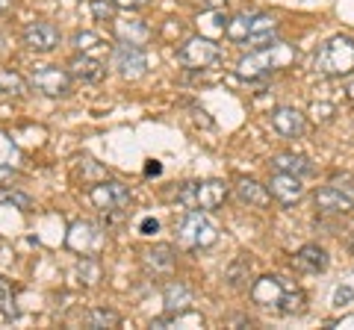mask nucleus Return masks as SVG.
<instances>
[{
  "mask_svg": "<svg viewBox=\"0 0 354 330\" xmlns=\"http://www.w3.org/2000/svg\"><path fill=\"white\" fill-rule=\"evenodd\" d=\"M225 36L236 45H248L251 50H266L281 41L278 18L269 12H239L225 24Z\"/></svg>",
  "mask_w": 354,
  "mask_h": 330,
  "instance_id": "f257e3e1",
  "label": "nucleus"
},
{
  "mask_svg": "<svg viewBox=\"0 0 354 330\" xmlns=\"http://www.w3.org/2000/svg\"><path fill=\"white\" fill-rule=\"evenodd\" d=\"M316 71L325 77H348L354 74V39L334 36L316 53Z\"/></svg>",
  "mask_w": 354,
  "mask_h": 330,
  "instance_id": "f03ea898",
  "label": "nucleus"
},
{
  "mask_svg": "<svg viewBox=\"0 0 354 330\" xmlns=\"http://www.w3.org/2000/svg\"><path fill=\"white\" fill-rule=\"evenodd\" d=\"M292 59V53L286 50L283 41H278L274 48H266V50H251L248 57H242L236 62V74L242 80H266L272 71L283 68L286 62Z\"/></svg>",
  "mask_w": 354,
  "mask_h": 330,
  "instance_id": "7ed1b4c3",
  "label": "nucleus"
},
{
  "mask_svg": "<svg viewBox=\"0 0 354 330\" xmlns=\"http://www.w3.org/2000/svg\"><path fill=\"white\" fill-rule=\"evenodd\" d=\"M227 197V186L221 180H195V183H183L177 192V204L183 210H216L225 204Z\"/></svg>",
  "mask_w": 354,
  "mask_h": 330,
  "instance_id": "20e7f679",
  "label": "nucleus"
},
{
  "mask_svg": "<svg viewBox=\"0 0 354 330\" xmlns=\"http://www.w3.org/2000/svg\"><path fill=\"white\" fill-rule=\"evenodd\" d=\"M177 239H180V245L192 248V251H198V248H213L216 242H218V230L204 215V210H189V213L180 218V224H177Z\"/></svg>",
  "mask_w": 354,
  "mask_h": 330,
  "instance_id": "39448f33",
  "label": "nucleus"
},
{
  "mask_svg": "<svg viewBox=\"0 0 354 330\" xmlns=\"http://www.w3.org/2000/svg\"><path fill=\"white\" fill-rule=\"evenodd\" d=\"M109 59H113V68L124 77V80H139L148 71V53L142 45H133V41L118 39L113 50H109Z\"/></svg>",
  "mask_w": 354,
  "mask_h": 330,
  "instance_id": "423d86ee",
  "label": "nucleus"
},
{
  "mask_svg": "<svg viewBox=\"0 0 354 330\" xmlns=\"http://www.w3.org/2000/svg\"><path fill=\"white\" fill-rule=\"evenodd\" d=\"M88 201H92L95 210H101V213H121L130 206L133 192L118 180H101V183L88 186Z\"/></svg>",
  "mask_w": 354,
  "mask_h": 330,
  "instance_id": "0eeeda50",
  "label": "nucleus"
},
{
  "mask_svg": "<svg viewBox=\"0 0 354 330\" xmlns=\"http://www.w3.org/2000/svg\"><path fill=\"white\" fill-rule=\"evenodd\" d=\"M218 57L221 48L204 36H192L177 48V62L186 65V68H209L213 62H218Z\"/></svg>",
  "mask_w": 354,
  "mask_h": 330,
  "instance_id": "6e6552de",
  "label": "nucleus"
},
{
  "mask_svg": "<svg viewBox=\"0 0 354 330\" xmlns=\"http://www.w3.org/2000/svg\"><path fill=\"white\" fill-rule=\"evenodd\" d=\"M71 71L68 68H59V65H41V68L32 71L30 77V86L48 97H65L71 92Z\"/></svg>",
  "mask_w": 354,
  "mask_h": 330,
  "instance_id": "1a4fd4ad",
  "label": "nucleus"
},
{
  "mask_svg": "<svg viewBox=\"0 0 354 330\" xmlns=\"http://www.w3.org/2000/svg\"><path fill=\"white\" fill-rule=\"evenodd\" d=\"M316 210L322 215H346L354 210V192L348 186H342L339 180H334L330 186H322L313 197Z\"/></svg>",
  "mask_w": 354,
  "mask_h": 330,
  "instance_id": "9d476101",
  "label": "nucleus"
},
{
  "mask_svg": "<svg viewBox=\"0 0 354 330\" xmlns=\"http://www.w3.org/2000/svg\"><path fill=\"white\" fill-rule=\"evenodd\" d=\"M21 39H24V45L36 53H50L59 48L62 41V32L57 24H50V21H30L21 32Z\"/></svg>",
  "mask_w": 354,
  "mask_h": 330,
  "instance_id": "9b49d317",
  "label": "nucleus"
},
{
  "mask_svg": "<svg viewBox=\"0 0 354 330\" xmlns=\"http://www.w3.org/2000/svg\"><path fill=\"white\" fill-rule=\"evenodd\" d=\"M269 195H272L278 204L292 206V204H298V201L304 197V183H301V177H295V174L274 171L272 180H269Z\"/></svg>",
  "mask_w": 354,
  "mask_h": 330,
  "instance_id": "f8f14e48",
  "label": "nucleus"
},
{
  "mask_svg": "<svg viewBox=\"0 0 354 330\" xmlns=\"http://www.w3.org/2000/svg\"><path fill=\"white\" fill-rule=\"evenodd\" d=\"M272 127L283 139H301L307 130V118L295 106H278V109H272Z\"/></svg>",
  "mask_w": 354,
  "mask_h": 330,
  "instance_id": "ddd939ff",
  "label": "nucleus"
},
{
  "mask_svg": "<svg viewBox=\"0 0 354 330\" xmlns=\"http://www.w3.org/2000/svg\"><path fill=\"white\" fill-rule=\"evenodd\" d=\"M286 286H290V283H286L283 278L266 274V278L254 280V286H251V301L260 304V307H269V310H274V307H278V301H281V295L286 292Z\"/></svg>",
  "mask_w": 354,
  "mask_h": 330,
  "instance_id": "4468645a",
  "label": "nucleus"
},
{
  "mask_svg": "<svg viewBox=\"0 0 354 330\" xmlns=\"http://www.w3.org/2000/svg\"><path fill=\"white\" fill-rule=\"evenodd\" d=\"M328 251L322 245H304L295 251L292 257V269L301 271V274H322L328 269Z\"/></svg>",
  "mask_w": 354,
  "mask_h": 330,
  "instance_id": "2eb2a0df",
  "label": "nucleus"
},
{
  "mask_svg": "<svg viewBox=\"0 0 354 330\" xmlns=\"http://www.w3.org/2000/svg\"><path fill=\"white\" fill-rule=\"evenodd\" d=\"M68 71L74 80H80V83H101L106 74V65L97 57H92V53H77L68 62Z\"/></svg>",
  "mask_w": 354,
  "mask_h": 330,
  "instance_id": "dca6fc26",
  "label": "nucleus"
},
{
  "mask_svg": "<svg viewBox=\"0 0 354 330\" xmlns=\"http://www.w3.org/2000/svg\"><path fill=\"white\" fill-rule=\"evenodd\" d=\"M162 304L165 313H186L192 307V289L183 280H171L162 286Z\"/></svg>",
  "mask_w": 354,
  "mask_h": 330,
  "instance_id": "f3484780",
  "label": "nucleus"
},
{
  "mask_svg": "<svg viewBox=\"0 0 354 330\" xmlns=\"http://www.w3.org/2000/svg\"><path fill=\"white\" fill-rule=\"evenodd\" d=\"M142 262H145V269L151 274H169L174 269V248L160 242V245H151L145 248V254H142Z\"/></svg>",
  "mask_w": 354,
  "mask_h": 330,
  "instance_id": "a211bd4d",
  "label": "nucleus"
},
{
  "mask_svg": "<svg viewBox=\"0 0 354 330\" xmlns=\"http://www.w3.org/2000/svg\"><path fill=\"white\" fill-rule=\"evenodd\" d=\"M272 165H274V171L295 174V177H310V174H316V165L307 157H301V153H281V157L272 159Z\"/></svg>",
  "mask_w": 354,
  "mask_h": 330,
  "instance_id": "6ab92c4d",
  "label": "nucleus"
},
{
  "mask_svg": "<svg viewBox=\"0 0 354 330\" xmlns=\"http://www.w3.org/2000/svg\"><path fill=\"white\" fill-rule=\"evenodd\" d=\"M236 197L242 204H248V206H266L269 204V186H260L257 180H251V177H239L236 180Z\"/></svg>",
  "mask_w": 354,
  "mask_h": 330,
  "instance_id": "aec40b11",
  "label": "nucleus"
},
{
  "mask_svg": "<svg viewBox=\"0 0 354 330\" xmlns=\"http://www.w3.org/2000/svg\"><path fill=\"white\" fill-rule=\"evenodd\" d=\"M304 304H307L304 292L298 289V286H286V292L281 295V301H278V307H274V313H278V316H301L304 313Z\"/></svg>",
  "mask_w": 354,
  "mask_h": 330,
  "instance_id": "412c9836",
  "label": "nucleus"
},
{
  "mask_svg": "<svg viewBox=\"0 0 354 330\" xmlns=\"http://www.w3.org/2000/svg\"><path fill=\"white\" fill-rule=\"evenodd\" d=\"M83 324L92 327V330H109V327H118L121 324V316L115 310H109V307H92V310L86 313Z\"/></svg>",
  "mask_w": 354,
  "mask_h": 330,
  "instance_id": "4be33fe9",
  "label": "nucleus"
},
{
  "mask_svg": "<svg viewBox=\"0 0 354 330\" xmlns=\"http://www.w3.org/2000/svg\"><path fill=\"white\" fill-rule=\"evenodd\" d=\"M115 30H118V39L133 41V45H145V39L151 36V30L142 21H118Z\"/></svg>",
  "mask_w": 354,
  "mask_h": 330,
  "instance_id": "5701e85b",
  "label": "nucleus"
},
{
  "mask_svg": "<svg viewBox=\"0 0 354 330\" xmlns=\"http://www.w3.org/2000/svg\"><path fill=\"white\" fill-rule=\"evenodd\" d=\"M27 92V80L21 77L18 71H9V68H3L0 71V95H24Z\"/></svg>",
  "mask_w": 354,
  "mask_h": 330,
  "instance_id": "b1692460",
  "label": "nucleus"
},
{
  "mask_svg": "<svg viewBox=\"0 0 354 330\" xmlns=\"http://www.w3.org/2000/svg\"><path fill=\"white\" fill-rule=\"evenodd\" d=\"M0 204L6 206H15L21 213H30L32 210V197L21 189H6V186H0Z\"/></svg>",
  "mask_w": 354,
  "mask_h": 330,
  "instance_id": "393cba45",
  "label": "nucleus"
},
{
  "mask_svg": "<svg viewBox=\"0 0 354 330\" xmlns=\"http://www.w3.org/2000/svg\"><path fill=\"white\" fill-rule=\"evenodd\" d=\"M248 274H251V260H245V257H239V260H234L227 266V271H225V278H227V283L234 286V289H239V286H245V280H248Z\"/></svg>",
  "mask_w": 354,
  "mask_h": 330,
  "instance_id": "a878e982",
  "label": "nucleus"
},
{
  "mask_svg": "<svg viewBox=\"0 0 354 330\" xmlns=\"http://www.w3.org/2000/svg\"><path fill=\"white\" fill-rule=\"evenodd\" d=\"M0 316H6V318H15V316H18L12 283H9V280H3V278H0Z\"/></svg>",
  "mask_w": 354,
  "mask_h": 330,
  "instance_id": "bb28decb",
  "label": "nucleus"
},
{
  "mask_svg": "<svg viewBox=\"0 0 354 330\" xmlns=\"http://www.w3.org/2000/svg\"><path fill=\"white\" fill-rule=\"evenodd\" d=\"M74 48L80 50V53H92V50H97V48H106V41L97 36V32H74Z\"/></svg>",
  "mask_w": 354,
  "mask_h": 330,
  "instance_id": "cd10ccee",
  "label": "nucleus"
},
{
  "mask_svg": "<svg viewBox=\"0 0 354 330\" xmlns=\"http://www.w3.org/2000/svg\"><path fill=\"white\" fill-rule=\"evenodd\" d=\"M88 9H92L95 21H115L118 3H115V0H92V3H88Z\"/></svg>",
  "mask_w": 354,
  "mask_h": 330,
  "instance_id": "c85d7f7f",
  "label": "nucleus"
},
{
  "mask_svg": "<svg viewBox=\"0 0 354 330\" xmlns=\"http://www.w3.org/2000/svg\"><path fill=\"white\" fill-rule=\"evenodd\" d=\"M354 301V286H339V289L334 292V304L337 307H346Z\"/></svg>",
  "mask_w": 354,
  "mask_h": 330,
  "instance_id": "c756f323",
  "label": "nucleus"
},
{
  "mask_svg": "<svg viewBox=\"0 0 354 330\" xmlns=\"http://www.w3.org/2000/svg\"><path fill=\"white\" fill-rule=\"evenodd\" d=\"M157 230H160V222H157V218H142V222H139V233L142 236H153V233H157Z\"/></svg>",
  "mask_w": 354,
  "mask_h": 330,
  "instance_id": "7c9ffc66",
  "label": "nucleus"
},
{
  "mask_svg": "<svg viewBox=\"0 0 354 330\" xmlns=\"http://www.w3.org/2000/svg\"><path fill=\"white\" fill-rule=\"evenodd\" d=\"M115 3H118V9H127V12H136V9L148 6L151 0H115Z\"/></svg>",
  "mask_w": 354,
  "mask_h": 330,
  "instance_id": "2f4dec72",
  "label": "nucleus"
},
{
  "mask_svg": "<svg viewBox=\"0 0 354 330\" xmlns=\"http://www.w3.org/2000/svg\"><path fill=\"white\" fill-rule=\"evenodd\" d=\"M18 177V171L12 168V165H6V162H0V186L9 183V180H15Z\"/></svg>",
  "mask_w": 354,
  "mask_h": 330,
  "instance_id": "473e14b6",
  "label": "nucleus"
},
{
  "mask_svg": "<svg viewBox=\"0 0 354 330\" xmlns=\"http://www.w3.org/2000/svg\"><path fill=\"white\" fill-rule=\"evenodd\" d=\"M160 171H162V168H160V162H151L148 168H145V174H160Z\"/></svg>",
  "mask_w": 354,
  "mask_h": 330,
  "instance_id": "72a5a7b5",
  "label": "nucleus"
},
{
  "mask_svg": "<svg viewBox=\"0 0 354 330\" xmlns=\"http://www.w3.org/2000/svg\"><path fill=\"white\" fill-rule=\"evenodd\" d=\"M225 3H227V0H207L209 9H218V6H225Z\"/></svg>",
  "mask_w": 354,
  "mask_h": 330,
  "instance_id": "f704fd0d",
  "label": "nucleus"
},
{
  "mask_svg": "<svg viewBox=\"0 0 354 330\" xmlns=\"http://www.w3.org/2000/svg\"><path fill=\"white\" fill-rule=\"evenodd\" d=\"M12 9V0H0V12H9Z\"/></svg>",
  "mask_w": 354,
  "mask_h": 330,
  "instance_id": "c9c22d12",
  "label": "nucleus"
},
{
  "mask_svg": "<svg viewBox=\"0 0 354 330\" xmlns=\"http://www.w3.org/2000/svg\"><path fill=\"white\" fill-rule=\"evenodd\" d=\"M348 254H351V257H354V236H351V239H348Z\"/></svg>",
  "mask_w": 354,
  "mask_h": 330,
  "instance_id": "e433bc0d",
  "label": "nucleus"
},
{
  "mask_svg": "<svg viewBox=\"0 0 354 330\" xmlns=\"http://www.w3.org/2000/svg\"><path fill=\"white\" fill-rule=\"evenodd\" d=\"M348 97H351V101H354V86H348Z\"/></svg>",
  "mask_w": 354,
  "mask_h": 330,
  "instance_id": "4c0bfd02",
  "label": "nucleus"
}]
</instances>
